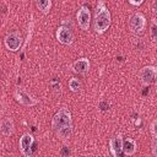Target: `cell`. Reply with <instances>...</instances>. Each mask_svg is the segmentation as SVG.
<instances>
[{"instance_id": "cell-20", "label": "cell", "mask_w": 157, "mask_h": 157, "mask_svg": "<svg viewBox=\"0 0 157 157\" xmlns=\"http://www.w3.org/2000/svg\"><path fill=\"white\" fill-rule=\"evenodd\" d=\"M108 107H109V105H108L105 102H101V104H99V108H101L102 110H107V109H108Z\"/></svg>"}, {"instance_id": "cell-14", "label": "cell", "mask_w": 157, "mask_h": 157, "mask_svg": "<svg viewBox=\"0 0 157 157\" xmlns=\"http://www.w3.org/2000/svg\"><path fill=\"white\" fill-rule=\"evenodd\" d=\"M56 135L60 140H67L72 135V125H65L56 130Z\"/></svg>"}, {"instance_id": "cell-12", "label": "cell", "mask_w": 157, "mask_h": 157, "mask_svg": "<svg viewBox=\"0 0 157 157\" xmlns=\"http://www.w3.org/2000/svg\"><path fill=\"white\" fill-rule=\"evenodd\" d=\"M0 132L5 136H10L13 132V121L10 118H4L0 121Z\"/></svg>"}, {"instance_id": "cell-13", "label": "cell", "mask_w": 157, "mask_h": 157, "mask_svg": "<svg viewBox=\"0 0 157 157\" xmlns=\"http://www.w3.org/2000/svg\"><path fill=\"white\" fill-rule=\"evenodd\" d=\"M136 151V144L132 139L130 137H126L125 140H123V152L128 156H131L134 155Z\"/></svg>"}, {"instance_id": "cell-15", "label": "cell", "mask_w": 157, "mask_h": 157, "mask_svg": "<svg viewBox=\"0 0 157 157\" xmlns=\"http://www.w3.org/2000/svg\"><path fill=\"white\" fill-rule=\"evenodd\" d=\"M37 7L43 12V13H48L50 7H52V1L50 0H36Z\"/></svg>"}, {"instance_id": "cell-10", "label": "cell", "mask_w": 157, "mask_h": 157, "mask_svg": "<svg viewBox=\"0 0 157 157\" xmlns=\"http://www.w3.org/2000/svg\"><path fill=\"white\" fill-rule=\"evenodd\" d=\"M109 146H110V152H112L113 156H115V157L120 156L121 152H123V139H121V136L118 135V136L112 137L110 141H109Z\"/></svg>"}, {"instance_id": "cell-4", "label": "cell", "mask_w": 157, "mask_h": 157, "mask_svg": "<svg viewBox=\"0 0 157 157\" xmlns=\"http://www.w3.org/2000/svg\"><path fill=\"white\" fill-rule=\"evenodd\" d=\"M21 44H22V38L18 32H11L5 37V47L11 52L18 50Z\"/></svg>"}, {"instance_id": "cell-6", "label": "cell", "mask_w": 157, "mask_h": 157, "mask_svg": "<svg viewBox=\"0 0 157 157\" xmlns=\"http://www.w3.org/2000/svg\"><path fill=\"white\" fill-rule=\"evenodd\" d=\"M32 146H33V136L28 132L23 134L22 137L20 139V150H21L22 155L26 156V157L32 156V153H33L32 152V148H33Z\"/></svg>"}, {"instance_id": "cell-8", "label": "cell", "mask_w": 157, "mask_h": 157, "mask_svg": "<svg viewBox=\"0 0 157 157\" xmlns=\"http://www.w3.org/2000/svg\"><path fill=\"white\" fill-rule=\"evenodd\" d=\"M56 38L61 43V44H65V45H69L72 43L74 40V34L71 32V29L66 26H60L56 31Z\"/></svg>"}, {"instance_id": "cell-7", "label": "cell", "mask_w": 157, "mask_h": 157, "mask_svg": "<svg viewBox=\"0 0 157 157\" xmlns=\"http://www.w3.org/2000/svg\"><path fill=\"white\" fill-rule=\"evenodd\" d=\"M139 76H140L142 85L147 86V85L152 83L156 78V67L155 66H145L140 70Z\"/></svg>"}, {"instance_id": "cell-1", "label": "cell", "mask_w": 157, "mask_h": 157, "mask_svg": "<svg viewBox=\"0 0 157 157\" xmlns=\"http://www.w3.org/2000/svg\"><path fill=\"white\" fill-rule=\"evenodd\" d=\"M110 26V12L109 10L104 6V4H98L96 9V15H94V31L97 33H104L108 27Z\"/></svg>"}, {"instance_id": "cell-2", "label": "cell", "mask_w": 157, "mask_h": 157, "mask_svg": "<svg viewBox=\"0 0 157 157\" xmlns=\"http://www.w3.org/2000/svg\"><path fill=\"white\" fill-rule=\"evenodd\" d=\"M65 125H72V120H71V113L66 109V108H61L59 112H56V114L53 117V121H52V128L56 131L58 129L65 126Z\"/></svg>"}, {"instance_id": "cell-16", "label": "cell", "mask_w": 157, "mask_h": 157, "mask_svg": "<svg viewBox=\"0 0 157 157\" xmlns=\"http://www.w3.org/2000/svg\"><path fill=\"white\" fill-rule=\"evenodd\" d=\"M69 88L72 91V92H78L80 88H81V82L78 78H71L69 81Z\"/></svg>"}, {"instance_id": "cell-5", "label": "cell", "mask_w": 157, "mask_h": 157, "mask_svg": "<svg viewBox=\"0 0 157 157\" xmlns=\"http://www.w3.org/2000/svg\"><path fill=\"white\" fill-rule=\"evenodd\" d=\"M77 23L78 26L83 29V31H87L88 27H90V23H91V12L88 10L87 6H81L77 11Z\"/></svg>"}, {"instance_id": "cell-17", "label": "cell", "mask_w": 157, "mask_h": 157, "mask_svg": "<svg viewBox=\"0 0 157 157\" xmlns=\"http://www.w3.org/2000/svg\"><path fill=\"white\" fill-rule=\"evenodd\" d=\"M151 38H152V40H156L157 39V26H156L155 21L151 25Z\"/></svg>"}, {"instance_id": "cell-11", "label": "cell", "mask_w": 157, "mask_h": 157, "mask_svg": "<svg viewBox=\"0 0 157 157\" xmlns=\"http://www.w3.org/2000/svg\"><path fill=\"white\" fill-rule=\"evenodd\" d=\"M72 69L75 72H78V74H86L90 69V61L88 59L86 58H81L78 60H76L74 64H72Z\"/></svg>"}, {"instance_id": "cell-18", "label": "cell", "mask_w": 157, "mask_h": 157, "mask_svg": "<svg viewBox=\"0 0 157 157\" xmlns=\"http://www.w3.org/2000/svg\"><path fill=\"white\" fill-rule=\"evenodd\" d=\"M60 155H61V156H69V155H70L69 147H63L61 151H60Z\"/></svg>"}, {"instance_id": "cell-3", "label": "cell", "mask_w": 157, "mask_h": 157, "mask_svg": "<svg viewBox=\"0 0 157 157\" xmlns=\"http://www.w3.org/2000/svg\"><path fill=\"white\" fill-rule=\"evenodd\" d=\"M145 26H146V18H145V16H144L142 13H140V12L134 13V15L130 17V20H129V27H130V29H131L134 33H136V34L142 33L144 29H145Z\"/></svg>"}, {"instance_id": "cell-9", "label": "cell", "mask_w": 157, "mask_h": 157, "mask_svg": "<svg viewBox=\"0 0 157 157\" xmlns=\"http://www.w3.org/2000/svg\"><path fill=\"white\" fill-rule=\"evenodd\" d=\"M15 98L20 104H22L25 107H33V105L37 104V101L22 90H16L15 91Z\"/></svg>"}, {"instance_id": "cell-19", "label": "cell", "mask_w": 157, "mask_h": 157, "mask_svg": "<svg viewBox=\"0 0 157 157\" xmlns=\"http://www.w3.org/2000/svg\"><path fill=\"white\" fill-rule=\"evenodd\" d=\"M131 5H134V6H139V5H141L142 2H144V0H128Z\"/></svg>"}]
</instances>
